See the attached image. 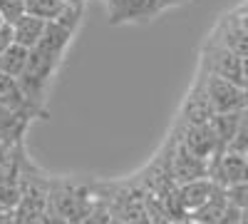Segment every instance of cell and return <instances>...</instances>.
I'll use <instances>...</instances> for the list:
<instances>
[{"mask_svg": "<svg viewBox=\"0 0 248 224\" xmlns=\"http://www.w3.org/2000/svg\"><path fill=\"white\" fill-rule=\"evenodd\" d=\"M47 209L65 217L72 224H79L92 209L94 202L85 187H75V185H52L50 197H47Z\"/></svg>", "mask_w": 248, "mask_h": 224, "instance_id": "obj_1", "label": "cell"}, {"mask_svg": "<svg viewBox=\"0 0 248 224\" xmlns=\"http://www.w3.org/2000/svg\"><path fill=\"white\" fill-rule=\"evenodd\" d=\"M203 87H206V95H209L211 105H214V112H236V110H243L248 107L246 103V87H241L233 80H226V77H218L214 72H206L203 70Z\"/></svg>", "mask_w": 248, "mask_h": 224, "instance_id": "obj_2", "label": "cell"}, {"mask_svg": "<svg viewBox=\"0 0 248 224\" xmlns=\"http://www.w3.org/2000/svg\"><path fill=\"white\" fill-rule=\"evenodd\" d=\"M209 177L218 187H233L241 182H248V159L241 152L233 150H221L209 159Z\"/></svg>", "mask_w": 248, "mask_h": 224, "instance_id": "obj_3", "label": "cell"}, {"mask_svg": "<svg viewBox=\"0 0 248 224\" xmlns=\"http://www.w3.org/2000/svg\"><path fill=\"white\" fill-rule=\"evenodd\" d=\"M241 55H236L233 50H229L226 45H221L218 40H209V45L203 48V70L214 72L218 77L233 80L243 87V68H241Z\"/></svg>", "mask_w": 248, "mask_h": 224, "instance_id": "obj_4", "label": "cell"}, {"mask_svg": "<svg viewBox=\"0 0 248 224\" xmlns=\"http://www.w3.org/2000/svg\"><path fill=\"white\" fill-rule=\"evenodd\" d=\"M109 8V25H127V23H144L161 13L159 0H114Z\"/></svg>", "mask_w": 248, "mask_h": 224, "instance_id": "obj_5", "label": "cell"}, {"mask_svg": "<svg viewBox=\"0 0 248 224\" xmlns=\"http://www.w3.org/2000/svg\"><path fill=\"white\" fill-rule=\"evenodd\" d=\"M179 145L186 147L191 155L201 157V159H211L214 155H218L223 150L209 122H203V125H184V132L179 137Z\"/></svg>", "mask_w": 248, "mask_h": 224, "instance_id": "obj_6", "label": "cell"}, {"mask_svg": "<svg viewBox=\"0 0 248 224\" xmlns=\"http://www.w3.org/2000/svg\"><path fill=\"white\" fill-rule=\"evenodd\" d=\"M169 174L176 185H184V182H191V179H199V177H209V159H201V157L191 155L186 147L176 145V150L171 155Z\"/></svg>", "mask_w": 248, "mask_h": 224, "instance_id": "obj_7", "label": "cell"}, {"mask_svg": "<svg viewBox=\"0 0 248 224\" xmlns=\"http://www.w3.org/2000/svg\"><path fill=\"white\" fill-rule=\"evenodd\" d=\"M0 105L8 110H15V112H23L28 117H35L40 112V107L35 103H30V97L25 95L20 80L13 75H5V72H0Z\"/></svg>", "mask_w": 248, "mask_h": 224, "instance_id": "obj_8", "label": "cell"}, {"mask_svg": "<svg viewBox=\"0 0 248 224\" xmlns=\"http://www.w3.org/2000/svg\"><path fill=\"white\" fill-rule=\"evenodd\" d=\"M214 115L216 112H214L209 95H206L203 80H199V85H194V90L189 92V97L184 103V110H181L184 125H203V122H211Z\"/></svg>", "mask_w": 248, "mask_h": 224, "instance_id": "obj_9", "label": "cell"}, {"mask_svg": "<svg viewBox=\"0 0 248 224\" xmlns=\"http://www.w3.org/2000/svg\"><path fill=\"white\" fill-rule=\"evenodd\" d=\"M216 190H218V185H216L211 177H199V179H191V182H184V185H179V199H181L184 212L189 214V212H194L196 207H201Z\"/></svg>", "mask_w": 248, "mask_h": 224, "instance_id": "obj_10", "label": "cell"}, {"mask_svg": "<svg viewBox=\"0 0 248 224\" xmlns=\"http://www.w3.org/2000/svg\"><path fill=\"white\" fill-rule=\"evenodd\" d=\"M214 37L218 40L221 45H226L229 50H233L236 55H241V57L248 55V33L238 25V20H236L233 15H226V17L221 20V25H218V30L214 33Z\"/></svg>", "mask_w": 248, "mask_h": 224, "instance_id": "obj_11", "label": "cell"}, {"mask_svg": "<svg viewBox=\"0 0 248 224\" xmlns=\"http://www.w3.org/2000/svg\"><path fill=\"white\" fill-rule=\"evenodd\" d=\"M226 207H229V197H226V190L223 187H218L201 207H196L194 212H189V219L194 224H218V219L223 217Z\"/></svg>", "mask_w": 248, "mask_h": 224, "instance_id": "obj_12", "label": "cell"}, {"mask_svg": "<svg viewBox=\"0 0 248 224\" xmlns=\"http://www.w3.org/2000/svg\"><path fill=\"white\" fill-rule=\"evenodd\" d=\"M13 28H15V43H17V45H25L28 50H32V48L40 43V37H43V33H45V28H47V20L25 13Z\"/></svg>", "mask_w": 248, "mask_h": 224, "instance_id": "obj_13", "label": "cell"}, {"mask_svg": "<svg viewBox=\"0 0 248 224\" xmlns=\"http://www.w3.org/2000/svg\"><path fill=\"white\" fill-rule=\"evenodd\" d=\"M28 60H30V50L25 45H10L3 55H0V72L5 75H13V77H20L28 68Z\"/></svg>", "mask_w": 248, "mask_h": 224, "instance_id": "obj_14", "label": "cell"}, {"mask_svg": "<svg viewBox=\"0 0 248 224\" xmlns=\"http://www.w3.org/2000/svg\"><path fill=\"white\" fill-rule=\"evenodd\" d=\"M241 112H243V110H236V112H216V115L211 117V122H209V125L214 127V132H216V137H218V142H221L223 150L229 147V142L233 139V135H236V130H238Z\"/></svg>", "mask_w": 248, "mask_h": 224, "instance_id": "obj_15", "label": "cell"}, {"mask_svg": "<svg viewBox=\"0 0 248 224\" xmlns=\"http://www.w3.org/2000/svg\"><path fill=\"white\" fill-rule=\"evenodd\" d=\"M65 8H67V3H62V0H28V13L35 15V17L47 20V23L60 20Z\"/></svg>", "mask_w": 248, "mask_h": 224, "instance_id": "obj_16", "label": "cell"}, {"mask_svg": "<svg viewBox=\"0 0 248 224\" xmlns=\"http://www.w3.org/2000/svg\"><path fill=\"white\" fill-rule=\"evenodd\" d=\"M0 13H3L5 23L15 25L28 13V0H0Z\"/></svg>", "mask_w": 248, "mask_h": 224, "instance_id": "obj_17", "label": "cell"}, {"mask_svg": "<svg viewBox=\"0 0 248 224\" xmlns=\"http://www.w3.org/2000/svg\"><path fill=\"white\" fill-rule=\"evenodd\" d=\"M226 150H233V152L246 155V150H248V107H243L241 122H238V130H236L233 139L229 142V147H226Z\"/></svg>", "mask_w": 248, "mask_h": 224, "instance_id": "obj_18", "label": "cell"}, {"mask_svg": "<svg viewBox=\"0 0 248 224\" xmlns=\"http://www.w3.org/2000/svg\"><path fill=\"white\" fill-rule=\"evenodd\" d=\"M226 197L233 207L238 209H246L248 207V182H241V185H233V187H226Z\"/></svg>", "mask_w": 248, "mask_h": 224, "instance_id": "obj_19", "label": "cell"}, {"mask_svg": "<svg viewBox=\"0 0 248 224\" xmlns=\"http://www.w3.org/2000/svg\"><path fill=\"white\" fill-rule=\"evenodd\" d=\"M10 45H15V28L10 23L0 25V55H3Z\"/></svg>", "mask_w": 248, "mask_h": 224, "instance_id": "obj_20", "label": "cell"}, {"mask_svg": "<svg viewBox=\"0 0 248 224\" xmlns=\"http://www.w3.org/2000/svg\"><path fill=\"white\" fill-rule=\"evenodd\" d=\"M238 214H241V209L233 207L231 202H229V207H226V212H223V217L218 219V224H238Z\"/></svg>", "mask_w": 248, "mask_h": 224, "instance_id": "obj_21", "label": "cell"}, {"mask_svg": "<svg viewBox=\"0 0 248 224\" xmlns=\"http://www.w3.org/2000/svg\"><path fill=\"white\" fill-rule=\"evenodd\" d=\"M233 17L238 20V25H241L246 33H248V3H246L243 8H238V10L233 13Z\"/></svg>", "mask_w": 248, "mask_h": 224, "instance_id": "obj_22", "label": "cell"}, {"mask_svg": "<svg viewBox=\"0 0 248 224\" xmlns=\"http://www.w3.org/2000/svg\"><path fill=\"white\" fill-rule=\"evenodd\" d=\"M43 224H72V222H67L65 217H60V214H55V212L47 209V214L43 217Z\"/></svg>", "mask_w": 248, "mask_h": 224, "instance_id": "obj_23", "label": "cell"}, {"mask_svg": "<svg viewBox=\"0 0 248 224\" xmlns=\"http://www.w3.org/2000/svg\"><path fill=\"white\" fill-rule=\"evenodd\" d=\"M184 3H189V0H159L161 10H169V8H179V5H184Z\"/></svg>", "mask_w": 248, "mask_h": 224, "instance_id": "obj_24", "label": "cell"}, {"mask_svg": "<svg viewBox=\"0 0 248 224\" xmlns=\"http://www.w3.org/2000/svg\"><path fill=\"white\" fill-rule=\"evenodd\" d=\"M0 224H15V212L0 209Z\"/></svg>", "mask_w": 248, "mask_h": 224, "instance_id": "obj_25", "label": "cell"}, {"mask_svg": "<svg viewBox=\"0 0 248 224\" xmlns=\"http://www.w3.org/2000/svg\"><path fill=\"white\" fill-rule=\"evenodd\" d=\"M241 68H243V87H248V55L241 60Z\"/></svg>", "mask_w": 248, "mask_h": 224, "instance_id": "obj_26", "label": "cell"}, {"mask_svg": "<svg viewBox=\"0 0 248 224\" xmlns=\"http://www.w3.org/2000/svg\"><path fill=\"white\" fill-rule=\"evenodd\" d=\"M8 152H10V147H8V145H3V142H0V165H3V162H5Z\"/></svg>", "mask_w": 248, "mask_h": 224, "instance_id": "obj_27", "label": "cell"}, {"mask_svg": "<svg viewBox=\"0 0 248 224\" xmlns=\"http://www.w3.org/2000/svg\"><path fill=\"white\" fill-rule=\"evenodd\" d=\"M238 224H248V207L241 209V214H238Z\"/></svg>", "mask_w": 248, "mask_h": 224, "instance_id": "obj_28", "label": "cell"}, {"mask_svg": "<svg viewBox=\"0 0 248 224\" xmlns=\"http://www.w3.org/2000/svg\"><path fill=\"white\" fill-rule=\"evenodd\" d=\"M62 3H67V5H79V8H85L87 0H62Z\"/></svg>", "mask_w": 248, "mask_h": 224, "instance_id": "obj_29", "label": "cell"}, {"mask_svg": "<svg viewBox=\"0 0 248 224\" xmlns=\"http://www.w3.org/2000/svg\"><path fill=\"white\" fill-rule=\"evenodd\" d=\"M3 23H5V20H3V13H0V25H3Z\"/></svg>", "mask_w": 248, "mask_h": 224, "instance_id": "obj_30", "label": "cell"}, {"mask_svg": "<svg viewBox=\"0 0 248 224\" xmlns=\"http://www.w3.org/2000/svg\"><path fill=\"white\" fill-rule=\"evenodd\" d=\"M246 103H248V87H246Z\"/></svg>", "mask_w": 248, "mask_h": 224, "instance_id": "obj_31", "label": "cell"}, {"mask_svg": "<svg viewBox=\"0 0 248 224\" xmlns=\"http://www.w3.org/2000/svg\"><path fill=\"white\" fill-rule=\"evenodd\" d=\"M105 3H107V5H109V3H114V0H105Z\"/></svg>", "mask_w": 248, "mask_h": 224, "instance_id": "obj_32", "label": "cell"}, {"mask_svg": "<svg viewBox=\"0 0 248 224\" xmlns=\"http://www.w3.org/2000/svg\"><path fill=\"white\" fill-rule=\"evenodd\" d=\"M246 159H248V150H246Z\"/></svg>", "mask_w": 248, "mask_h": 224, "instance_id": "obj_33", "label": "cell"}, {"mask_svg": "<svg viewBox=\"0 0 248 224\" xmlns=\"http://www.w3.org/2000/svg\"><path fill=\"white\" fill-rule=\"evenodd\" d=\"M0 209H3V205H0Z\"/></svg>", "mask_w": 248, "mask_h": 224, "instance_id": "obj_34", "label": "cell"}, {"mask_svg": "<svg viewBox=\"0 0 248 224\" xmlns=\"http://www.w3.org/2000/svg\"><path fill=\"white\" fill-rule=\"evenodd\" d=\"M246 3H248V0H246Z\"/></svg>", "mask_w": 248, "mask_h": 224, "instance_id": "obj_35", "label": "cell"}]
</instances>
